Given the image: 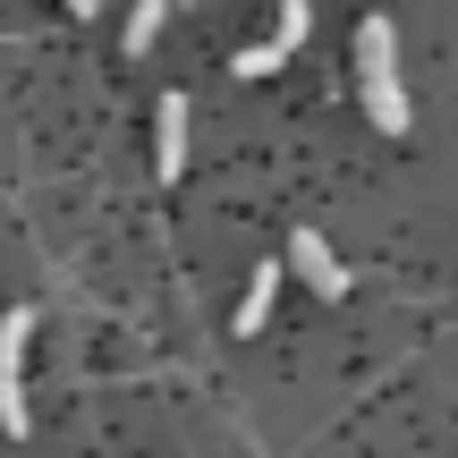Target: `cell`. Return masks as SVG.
I'll list each match as a JSON object with an SVG mask.
<instances>
[{
  "label": "cell",
  "instance_id": "9c48e42d",
  "mask_svg": "<svg viewBox=\"0 0 458 458\" xmlns=\"http://www.w3.org/2000/svg\"><path fill=\"white\" fill-rule=\"evenodd\" d=\"M68 17H94V0H68Z\"/></svg>",
  "mask_w": 458,
  "mask_h": 458
},
{
  "label": "cell",
  "instance_id": "5b68a950",
  "mask_svg": "<svg viewBox=\"0 0 458 458\" xmlns=\"http://www.w3.org/2000/svg\"><path fill=\"white\" fill-rule=\"evenodd\" d=\"M272 297H280V255L255 263V280H246V297H238V331H263V323H272Z\"/></svg>",
  "mask_w": 458,
  "mask_h": 458
},
{
  "label": "cell",
  "instance_id": "ba28073f",
  "mask_svg": "<svg viewBox=\"0 0 458 458\" xmlns=\"http://www.w3.org/2000/svg\"><path fill=\"white\" fill-rule=\"evenodd\" d=\"M229 68H238V77H272V68H280V60H272V51H263V43H255V51H238V60H229Z\"/></svg>",
  "mask_w": 458,
  "mask_h": 458
},
{
  "label": "cell",
  "instance_id": "6da1fadb",
  "mask_svg": "<svg viewBox=\"0 0 458 458\" xmlns=\"http://www.w3.org/2000/svg\"><path fill=\"white\" fill-rule=\"evenodd\" d=\"M357 85H365L374 128L382 136H408V85H399V34H391V17H365V26H357Z\"/></svg>",
  "mask_w": 458,
  "mask_h": 458
},
{
  "label": "cell",
  "instance_id": "277c9868",
  "mask_svg": "<svg viewBox=\"0 0 458 458\" xmlns=\"http://www.w3.org/2000/svg\"><path fill=\"white\" fill-rule=\"evenodd\" d=\"M187 119H196V111H187V94H162V102H153V170H162V179H179V170H187Z\"/></svg>",
  "mask_w": 458,
  "mask_h": 458
},
{
  "label": "cell",
  "instance_id": "8992f818",
  "mask_svg": "<svg viewBox=\"0 0 458 458\" xmlns=\"http://www.w3.org/2000/svg\"><path fill=\"white\" fill-rule=\"evenodd\" d=\"M162 17H170V0H136V9H128V51H136V60L162 43Z\"/></svg>",
  "mask_w": 458,
  "mask_h": 458
},
{
  "label": "cell",
  "instance_id": "3957f363",
  "mask_svg": "<svg viewBox=\"0 0 458 458\" xmlns=\"http://www.w3.org/2000/svg\"><path fill=\"white\" fill-rule=\"evenodd\" d=\"M280 263H289V272L306 280L314 297H348V263L331 255V246L314 238V229H297V238H289V255H280Z\"/></svg>",
  "mask_w": 458,
  "mask_h": 458
},
{
  "label": "cell",
  "instance_id": "52a82bcc",
  "mask_svg": "<svg viewBox=\"0 0 458 458\" xmlns=\"http://www.w3.org/2000/svg\"><path fill=\"white\" fill-rule=\"evenodd\" d=\"M306 26H314V17H306V0H289V9H280V26H272V43H263V51H272V60H289V51L306 43Z\"/></svg>",
  "mask_w": 458,
  "mask_h": 458
},
{
  "label": "cell",
  "instance_id": "7a4b0ae2",
  "mask_svg": "<svg viewBox=\"0 0 458 458\" xmlns=\"http://www.w3.org/2000/svg\"><path fill=\"white\" fill-rule=\"evenodd\" d=\"M26 340H34V314H0V433H26Z\"/></svg>",
  "mask_w": 458,
  "mask_h": 458
}]
</instances>
